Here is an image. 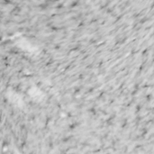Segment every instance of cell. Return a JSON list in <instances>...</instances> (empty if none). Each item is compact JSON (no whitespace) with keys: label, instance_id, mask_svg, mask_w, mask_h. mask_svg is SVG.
<instances>
[{"label":"cell","instance_id":"1","mask_svg":"<svg viewBox=\"0 0 154 154\" xmlns=\"http://www.w3.org/2000/svg\"><path fill=\"white\" fill-rule=\"evenodd\" d=\"M30 95L34 98V99H40L41 97H43V95L42 93L38 89H35V87H33V89H32L30 90Z\"/></svg>","mask_w":154,"mask_h":154}]
</instances>
